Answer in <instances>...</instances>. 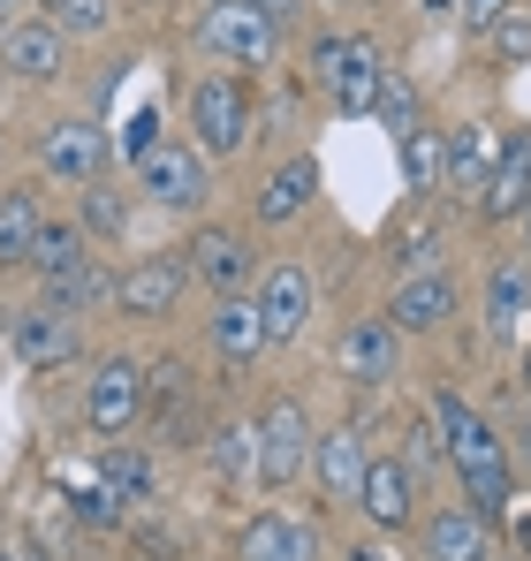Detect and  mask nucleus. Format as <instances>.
<instances>
[{
	"label": "nucleus",
	"mask_w": 531,
	"mask_h": 561,
	"mask_svg": "<svg viewBox=\"0 0 531 561\" xmlns=\"http://www.w3.org/2000/svg\"><path fill=\"white\" fill-rule=\"evenodd\" d=\"M433 425H441V456L448 470L463 478V508H478L486 524L494 516H509V501H517V463H509V448H501V433L455 394L441 387L433 394Z\"/></svg>",
	"instance_id": "1"
},
{
	"label": "nucleus",
	"mask_w": 531,
	"mask_h": 561,
	"mask_svg": "<svg viewBox=\"0 0 531 561\" xmlns=\"http://www.w3.org/2000/svg\"><path fill=\"white\" fill-rule=\"evenodd\" d=\"M304 463H312V410L296 394L259 402V417H251V485L289 493L304 478Z\"/></svg>",
	"instance_id": "2"
},
{
	"label": "nucleus",
	"mask_w": 531,
	"mask_h": 561,
	"mask_svg": "<svg viewBox=\"0 0 531 561\" xmlns=\"http://www.w3.org/2000/svg\"><path fill=\"white\" fill-rule=\"evenodd\" d=\"M190 137H197V152L205 160H236V152H251V137H259V106H251V84L244 77H197L190 84Z\"/></svg>",
	"instance_id": "3"
},
{
	"label": "nucleus",
	"mask_w": 531,
	"mask_h": 561,
	"mask_svg": "<svg viewBox=\"0 0 531 561\" xmlns=\"http://www.w3.org/2000/svg\"><path fill=\"white\" fill-rule=\"evenodd\" d=\"M312 77H319V92L335 99L342 114H372L380 106V84H387V54H380V38H364V31H327L319 46H312Z\"/></svg>",
	"instance_id": "4"
},
{
	"label": "nucleus",
	"mask_w": 531,
	"mask_h": 561,
	"mask_svg": "<svg viewBox=\"0 0 531 561\" xmlns=\"http://www.w3.org/2000/svg\"><path fill=\"white\" fill-rule=\"evenodd\" d=\"M197 46L221 54V61H236V69H266L281 54V23H266L251 0H213L197 15Z\"/></svg>",
	"instance_id": "5"
},
{
	"label": "nucleus",
	"mask_w": 531,
	"mask_h": 561,
	"mask_svg": "<svg viewBox=\"0 0 531 561\" xmlns=\"http://www.w3.org/2000/svg\"><path fill=\"white\" fill-rule=\"evenodd\" d=\"M182 266H190V280H205V288H213V304H221V296H244V288L259 280V251H251V236H244V228L205 220V228L182 243Z\"/></svg>",
	"instance_id": "6"
},
{
	"label": "nucleus",
	"mask_w": 531,
	"mask_h": 561,
	"mask_svg": "<svg viewBox=\"0 0 531 561\" xmlns=\"http://www.w3.org/2000/svg\"><path fill=\"white\" fill-rule=\"evenodd\" d=\"M137 190L152 197V205H168V213H205V197H213V168H205V152L197 145H152L145 160H137Z\"/></svg>",
	"instance_id": "7"
},
{
	"label": "nucleus",
	"mask_w": 531,
	"mask_h": 561,
	"mask_svg": "<svg viewBox=\"0 0 531 561\" xmlns=\"http://www.w3.org/2000/svg\"><path fill=\"white\" fill-rule=\"evenodd\" d=\"M418 470L403 463V456H372L364 478H357V508H364V524L372 531H410L418 524Z\"/></svg>",
	"instance_id": "8"
},
{
	"label": "nucleus",
	"mask_w": 531,
	"mask_h": 561,
	"mask_svg": "<svg viewBox=\"0 0 531 561\" xmlns=\"http://www.w3.org/2000/svg\"><path fill=\"white\" fill-rule=\"evenodd\" d=\"M0 69L23 77V84H61L69 77V38L46 23V15H15L0 31Z\"/></svg>",
	"instance_id": "9"
},
{
	"label": "nucleus",
	"mask_w": 531,
	"mask_h": 561,
	"mask_svg": "<svg viewBox=\"0 0 531 561\" xmlns=\"http://www.w3.org/2000/svg\"><path fill=\"white\" fill-rule=\"evenodd\" d=\"M251 311H259L266 342H296V334H304V319H312V274H304L296 259L259 266V280H251Z\"/></svg>",
	"instance_id": "10"
},
{
	"label": "nucleus",
	"mask_w": 531,
	"mask_h": 561,
	"mask_svg": "<svg viewBox=\"0 0 531 561\" xmlns=\"http://www.w3.org/2000/svg\"><path fill=\"white\" fill-rule=\"evenodd\" d=\"M106 152H114V145H106V129L84 122V114H69V122H54V129L38 137V168H46L54 183H77V190L106 175Z\"/></svg>",
	"instance_id": "11"
},
{
	"label": "nucleus",
	"mask_w": 531,
	"mask_h": 561,
	"mask_svg": "<svg viewBox=\"0 0 531 561\" xmlns=\"http://www.w3.org/2000/svg\"><path fill=\"white\" fill-rule=\"evenodd\" d=\"M145 410V365L137 357H99V373L84 387V417L91 433H129Z\"/></svg>",
	"instance_id": "12"
},
{
	"label": "nucleus",
	"mask_w": 531,
	"mask_h": 561,
	"mask_svg": "<svg viewBox=\"0 0 531 561\" xmlns=\"http://www.w3.org/2000/svg\"><path fill=\"white\" fill-rule=\"evenodd\" d=\"M524 319H531V259L509 251L486 274V342L494 350H524Z\"/></svg>",
	"instance_id": "13"
},
{
	"label": "nucleus",
	"mask_w": 531,
	"mask_h": 561,
	"mask_svg": "<svg viewBox=\"0 0 531 561\" xmlns=\"http://www.w3.org/2000/svg\"><path fill=\"white\" fill-rule=\"evenodd\" d=\"M182 288H190L182 251H160V259H137L129 274H114V304H122L129 319H168L182 304Z\"/></svg>",
	"instance_id": "14"
},
{
	"label": "nucleus",
	"mask_w": 531,
	"mask_h": 561,
	"mask_svg": "<svg viewBox=\"0 0 531 561\" xmlns=\"http://www.w3.org/2000/svg\"><path fill=\"white\" fill-rule=\"evenodd\" d=\"M395 334H441L448 319H455V280L441 274H395V296H387V311H380Z\"/></svg>",
	"instance_id": "15"
},
{
	"label": "nucleus",
	"mask_w": 531,
	"mask_h": 561,
	"mask_svg": "<svg viewBox=\"0 0 531 561\" xmlns=\"http://www.w3.org/2000/svg\"><path fill=\"white\" fill-rule=\"evenodd\" d=\"M524 197H531V129H509L494 168H486V183H478V220L501 228V220L524 213Z\"/></svg>",
	"instance_id": "16"
},
{
	"label": "nucleus",
	"mask_w": 531,
	"mask_h": 561,
	"mask_svg": "<svg viewBox=\"0 0 531 561\" xmlns=\"http://www.w3.org/2000/svg\"><path fill=\"white\" fill-rule=\"evenodd\" d=\"M8 342H15V357H23L31 373H54V365H69V357L84 350L77 319H69V311H54V304H31V311H15Z\"/></svg>",
	"instance_id": "17"
},
{
	"label": "nucleus",
	"mask_w": 531,
	"mask_h": 561,
	"mask_svg": "<svg viewBox=\"0 0 531 561\" xmlns=\"http://www.w3.org/2000/svg\"><path fill=\"white\" fill-rule=\"evenodd\" d=\"M342 379H357V387H387V379L403 373V334L372 311V319H350L342 327Z\"/></svg>",
	"instance_id": "18"
},
{
	"label": "nucleus",
	"mask_w": 531,
	"mask_h": 561,
	"mask_svg": "<svg viewBox=\"0 0 531 561\" xmlns=\"http://www.w3.org/2000/svg\"><path fill=\"white\" fill-rule=\"evenodd\" d=\"M418 547H426V561H494V524H486L478 508L448 501V508H433V516H426Z\"/></svg>",
	"instance_id": "19"
},
{
	"label": "nucleus",
	"mask_w": 531,
	"mask_h": 561,
	"mask_svg": "<svg viewBox=\"0 0 531 561\" xmlns=\"http://www.w3.org/2000/svg\"><path fill=\"white\" fill-rule=\"evenodd\" d=\"M372 463V448H364V433L357 425H335V433H312V478H319V493L327 501H357V478Z\"/></svg>",
	"instance_id": "20"
},
{
	"label": "nucleus",
	"mask_w": 531,
	"mask_h": 561,
	"mask_svg": "<svg viewBox=\"0 0 531 561\" xmlns=\"http://www.w3.org/2000/svg\"><path fill=\"white\" fill-rule=\"evenodd\" d=\"M236 561H319V531L281 516V508H259L244 531H236Z\"/></svg>",
	"instance_id": "21"
},
{
	"label": "nucleus",
	"mask_w": 531,
	"mask_h": 561,
	"mask_svg": "<svg viewBox=\"0 0 531 561\" xmlns=\"http://www.w3.org/2000/svg\"><path fill=\"white\" fill-rule=\"evenodd\" d=\"M312 197H319V160H312V152H289L259 183V220L266 228H289V220L312 213Z\"/></svg>",
	"instance_id": "22"
},
{
	"label": "nucleus",
	"mask_w": 531,
	"mask_h": 561,
	"mask_svg": "<svg viewBox=\"0 0 531 561\" xmlns=\"http://www.w3.org/2000/svg\"><path fill=\"white\" fill-rule=\"evenodd\" d=\"M494 152H501V137H494L486 122L441 129V190H463V197H478L486 168H494Z\"/></svg>",
	"instance_id": "23"
},
{
	"label": "nucleus",
	"mask_w": 531,
	"mask_h": 561,
	"mask_svg": "<svg viewBox=\"0 0 531 561\" xmlns=\"http://www.w3.org/2000/svg\"><path fill=\"white\" fill-rule=\"evenodd\" d=\"M205 342H213L221 365H251V357H266V327H259V311H251V296H221L213 319H205Z\"/></svg>",
	"instance_id": "24"
},
{
	"label": "nucleus",
	"mask_w": 531,
	"mask_h": 561,
	"mask_svg": "<svg viewBox=\"0 0 531 561\" xmlns=\"http://www.w3.org/2000/svg\"><path fill=\"white\" fill-rule=\"evenodd\" d=\"M38 190H0V274H23L31 266V243H38Z\"/></svg>",
	"instance_id": "25"
},
{
	"label": "nucleus",
	"mask_w": 531,
	"mask_h": 561,
	"mask_svg": "<svg viewBox=\"0 0 531 561\" xmlns=\"http://www.w3.org/2000/svg\"><path fill=\"white\" fill-rule=\"evenodd\" d=\"M38 304H54V311H99V304H114V274L99 266V259H84V266H69V274H46L38 280Z\"/></svg>",
	"instance_id": "26"
},
{
	"label": "nucleus",
	"mask_w": 531,
	"mask_h": 561,
	"mask_svg": "<svg viewBox=\"0 0 531 561\" xmlns=\"http://www.w3.org/2000/svg\"><path fill=\"white\" fill-rule=\"evenodd\" d=\"M84 259H91V236L77 228V220H38V243H31L38 280H46V274H69V266H84Z\"/></svg>",
	"instance_id": "27"
},
{
	"label": "nucleus",
	"mask_w": 531,
	"mask_h": 561,
	"mask_svg": "<svg viewBox=\"0 0 531 561\" xmlns=\"http://www.w3.org/2000/svg\"><path fill=\"white\" fill-rule=\"evenodd\" d=\"M403 197L410 205L441 197V129H410L403 137Z\"/></svg>",
	"instance_id": "28"
},
{
	"label": "nucleus",
	"mask_w": 531,
	"mask_h": 561,
	"mask_svg": "<svg viewBox=\"0 0 531 561\" xmlns=\"http://www.w3.org/2000/svg\"><path fill=\"white\" fill-rule=\"evenodd\" d=\"M99 478H106L122 501H152V456H145V448H129V440H114V448L99 456Z\"/></svg>",
	"instance_id": "29"
},
{
	"label": "nucleus",
	"mask_w": 531,
	"mask_h": 561,
	"mask_svg": "<svg viewBox=\"0 0 531 561\" xmlns=\"http://www.w3.org/2000/svg\"><path fill=\"white\" fill-rule=\"evenodd\" d=\"M441 259H448V228L441 220H418V228L395 243V274H441Z\"/></svg>",
	"instance_id": "30"
},
{
	"label": "nucleus",
	"mask_w": 531,
	"mask_h": 561,
	"mask_svg": "<svg viewBox=\"0 0 531 561\" xmlns=\"http://www.w3.org/2000/svg\"><path fill=\"white\" fill-rule=\"evenodd\" d=\"M38 8H46V23L61 38H99L114 23V0H38Z\"/></svg>",
	"instance_id": "31"
},
{
	"label": "nucleus",
	"mask_w": 531,
	"mask_h": 561,
	"mask_svg": "<svg viewBox=\"0 0 531 561\" xmlns=\"http://www.w3.org/2000/svg\"><path fill=\"white\" fill-rule=\"evenodd\" d=\"M77 228H84V236H122V228H129V205H122V190H114V183H84Z\"/></svg>",
	"instance_id": "32"
},
{
	"label": "nucleus",
	"mask_w": 531,
	"mask_h": 561,
	"mask_svg": "<svg viewBox=\"0 0 531 561\" xmlns=\"http://www.w3.org/2000/svg\"><path fill=\"white\" fill-rule=\"evenodd\" d=\"M372 114H387V129H395V137L426 129V114H418V92L403 84V69H387V84H380V106H372Z\"/></svg>",
	"instance_id": "33"
},
{
	"label": "nucleus",
	"mask_w": 531,
	"mask_h": 561,
	"mask_svg": "<svg viewBox=\"0 0 531 561\" xmlns=\"http://www.w3.org/2000/svg\"><path fill=\"white\" fill-rule=\"evenodd\" d=\"M486 46H494V61H509V69H517V61H531V8H524V0H517V8L486 31Z\"/></svg>",
	"instance_id": "34"
},
{
	"label": "nucleus",
	"mask_w": 531,
	"mask_h": 561,
	"mask_svg": "<svg viewBox=\"0 0 531 561\" xmlns=\"http://www.w3.org/2000/svg\"><path fill=\"white\" fill-rule=\"evenodd\" d=\"M213 463H221V478H228V485H236V478H251V425H221Z\"/></svg>",
	"instance_id": "35"
},
{
	"label": "nucleus",
	"mask_w": 531,
	"mask_h": 561,
	"mask_svg": "<svg viewBox=\"0 0 531 561\" xmlns=\"http://www.w3.org/2000/svg\"><path fill=\"white\" fill-rule=\"evenodd\" d=\"M77 516H84V524H99V531H114V524L129 516V501H122V493L99 478V485H84V493H77Z\"/></svg>",
	"instance_id": "36"
},
{
	"label": "nucleus",
	"mask_w": 531,
	"mask_h": 561,
	"mask_svg": "<svg viewBox=\"0 0 531 561\" xmlns=\"http://www.w3.org/2000/svg\"><path fill=\"white\" fill-rule=\"evenodd\" d=\"M403 463L418 470V478H426L433 463H448V456H441V425H433V417H418V425H410V456H403Z\"/></svg>",
	"instance_id": "37"
},
{
	"label": "nucleus",
	"mask_w": 531,
	"mask_h": 561,
	"mask_svg": "<svg viewBox=\"0 0 531 561\" xmlns=\"http://www.w3.org/2000/svg\"><path fill=\"white\" fill-rule=\"evenodd\" d=\"M509 8H517V0H455V23H463L471 38H486V31H494Z\"/></svg>",
	"instance_id": "38"
},
{
	"label": "nucleus",
	"mask_w": 531,
	"mask_h": 561,
	"mask_svg": "<svg viewBox=\"0 0 531 561\" xmlns=\"http://www.w3.org/2000/svg\"><path fill=\"white\" fill-rule=\"evenodd\" d=\"M152 145H160V106H145V114L129 122V137H122V152H129V160H145Z\"/></svg>",
	"instance_id": "39"
},
{
	"label": "nucleus",
	"mask_w": 531,
	"mask_h": 561,
	"mask_svg": "<svg viewBox=\"0 0 531 561\" xmlns=\"http://www.w3.org/2000/svg\"><path fill=\"white\" fill-rule=\"evenodd\" d=\"M251 8H259L266 23H289V15H296V0H251Z\"/></svg>",
	"instance_id": "40"
},
{
	"label": "nucleus",
	"mask_w": 531,
	"mask_h": 561,
	"mask_svg": "<svg viewBox=\"0 0 531 561\" xmlns=\"http://www.w3.org/2000/svg\"><path fill=\"white\" fill-rule=\"evenodd\" d=\"M509 539H517V554H531V516H517V531H509Z\"/></svg>",
	"instance_id": "41"
},
{
	"label": "nucleus",
	"mask_w": 531,
	"mask_h": 561,
	"mask_svg": "<svg viewBox=\"0 0 531 561\" xmlns=\"http://www.w3.org/2000/svg\"><path fill=\"white\" fill-rule=\"evenodd\" d=\"M342 561H387V554H380V547H350Z\"/></svg>",
	"instance_id": "42"
},
{
	"label": "nucleus",
	"mask_w": 531,
	"mask_h": 561,
	"mask_svg": "<svg viewBox=\"0 0 531 561\" xmlns=\"http://www.w3.org/2000/svg\"><path fill=\"white\" fill-rule=\"evenodd\" d=\"M517 220H524V259H531V197H524V213H517Z\"/></svg>",
	"instance_id": "43"
},
{
	"label": "nucleus",
	"mask_w": 531,
	"mask_h": 561,
	"mask_svg": "<svg viewBox=\"0 0 531 561\" xmlns=\"http://www.w3.org/2000/svg\"><path fill=\"white\" fill-rule=\"evenodd\" d=\"M426 8H433V15H455V0H426Z\"/></svg>",
	"instance_id": "44"
},
{
	"label": "nucleus",
	"mask_w": 531,
	"mask_h": 561,
	"mask_svg": "<svg viewBox=\"0 0 531 561\" xmlns=\"http://www.w3.org/2000/svg\"><path fill=\"white\" fill-rule=\"evenodd\" d=\"M524 394H531V350H524Z\"/></svg>",
	"instance_id": "45"
},
{
	"label": "nucleus",
	"mask_w": 531,
	"mask_h": 561,
	"mask_svg": "<svg viewBox=\"0 0 531 561\" xmlns=\"http://www.w3.org/2000/svg\"><path fill=\"white\" fill-rule=\"evenodd\" d=\"M8 23H15V15H8V0H0V31H8Z\"/></svg>",
	"instance_id": "46"
},
{
	"label": "nucleus",
	"mask_w": 531,
	"mask_h": 561,
	"mask_svg": "<svg viewBox=\"0 0 531 561\" xmlns=\"http://www.w3.org/2000/svg\"><path fill=\"white\" fill-rule=\"evenodd\" d=\"M8 561H46V554H8Z\"/></svg>",
	"instance_id": "47"
},
{
	"label": "nucleus",
	"mask_w": 531,
	"mask_h": 561,
	"mask_svg": "<svg viewBox=\"0 0 531 561\" xmlns=\"http://www.w3.org/2000/svg\"><path fill=\"white\" fill-rule=\"evenodd\" d=\"M312 8H342V0H312Z\"/></svg>",
	"instance_id": "48"
},
{
	"label": "nucleus",
	"mask_w": 531,
	"mask_h": 561,
	"mask_svg": "<svg viewBox=\"0 0 531 561\" xmlns=\"http://www.w3.org/2000/svg\"><path fill=\"white\" fill-rule=\"evenodd\" d=\"M8 8H15V0H8Z\"/></svg>",
	"instance_id": "49"
},
{
	"label": "nucleus",
	"mask_w": 531,
	"mask_h": 561,
	"mask_svg": "<svg viewBox=\"0 0 531 561\" xmlns=\"http://www.w3.org/2000/svg\"><path fill=\"white\" fill-rule=\"evenodd\" d=\"M0 561H8V554H0Z\"/></svg>",
	"instance_id": "50"
},
{
	"label": "nucleus",
	"mask_w": 531,
	"mask_h": 561,
	"mask_svg": "<svg viewBox=\"0 0 531 561\" xmlns=\"http://www.w3.org/2000/svg\"><path fill=\"white\" fill-rule=\"evenodd\" d=\"M524 8H531V0H524Z\"/></svg>",
	"instance_id": "51"
}]
</instances>
